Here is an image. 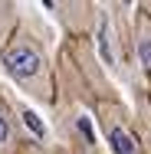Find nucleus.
Segmentation results:
<instances>
[{
    "mask_svg": "<svg viewBox=\"0 0 151 154\" xmlns=\"http://www.w3.org/2000/svg\"><path fill=\"white\" fill-rule=\"evenodd\" d=\"M39 66H43V59H39V53L33 46H17V49L7 53V72L13 79H20V82H30L39 72Z\"/></svg>",
    "mask_w": 151,
    "mask_h": 154,
    "instance_id": "obj_1",
    "label": "nucleus"
},
{
    "mask_svg": "<svg viewBox=\"0 0 151 154\" xmlns=\"http://www.w3.org/2000/svg\"><path fill=\"white\" fill-rule=\"evenodd\" d=\"M109 141H112V151L115 154H138L135 138H131L121 125H112V128H109Z\"/></svg>",
    "mask_w": 151,
    "mask_h": 154,
    "instance_id": "obj_2",
    "label": "nucleus"
},
{
    "mask_svg": "<svg viewBox=\"0 0 151 154\" xmlns=\"http://www.w3.org/2000/svg\"><path fill=\"white\" fill-rule=\"evenodd\" d=\"M99 46H102V59L109 66H115V49H112V30H109V23H102V30H99Z\"/></svg>",
    "mask_w": 151,
    "mask_h": 154,
    "instance_id": "obj_3",
    "label": "nucleus"
},
{
    "mask_svg": "<svg viewBox=\"0 0 151 154\" xmlns=\"http://www.w3.org/2000/svg\"><path fill=\"white\" fill-rule=\"evenodd\" d=\"M138 56H141V62L151 69V33H145V36L138 39Z\"/></svg>",
    "mask_w": 151,
    "mask_h": 154,
    "instance_id": "obj_4",
    "label": "nucleus"
},
{
    "mask_svg": "<svg viewBox=\"0 0 151 154\" xmlns=\"http://www.w3.org/2000/svg\"><path fill=\"white\" fill-rule=\"evenodd\" d=\"M23 122H27V128H30V131H33V134H36V138H43V122H39V118L33 115L30 108L23 112Z\"/></svg>",
    "mask_w": 151,
    "mask_h": 154,
    "instance_id": "obj_5",
    "label": "nucleus"
},
{
    "mask_svg": "<svg viewBox=\"0 0 151 154\" xmlns=\"http://www.w3.org/2000/svg\"><path fill=\"white\" fill-rule=\"evenodd\" d=\"M10 144V118H7V112H0V148H7Z\"/></svg>",
    "mask_w": 151,
    "mask_h": 154,
    "instance_id": "obj_6",
    "label": "nucleus"
}]
</instances>
